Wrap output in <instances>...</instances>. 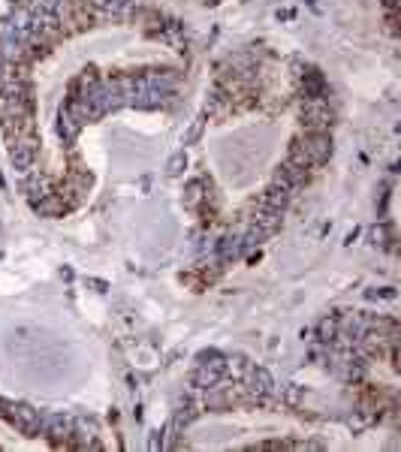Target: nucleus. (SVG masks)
Wrapping results in <instances>:
<instances>
[{
  "mask_svg": "<svg viewBox=\"0 0 401 452\" xmlns=\"http://www.w3.org/2000/svg\"><path fill=\"white\" fill-rule=\"evenodd\" d=\"M250 365H247V359L242 356H232V359H223V377H232L235 383H242L245 377H247Z\"/></svg>",
  "mask_w": 401,
  "mask_h": 452,
  "instance_id": "6e6552de",
  "label": "nucleus"
},
{
  "mask_svg": "<svg viewBox=\"0 0 401 452\" xmlns=\"http://www.w3.org/2000/svg\"><path fill=\"white\" fill-rule=\"evenodd\" d=\"M290 157L302 160L305 166H323L326 160L332 157V136L329 130H320V133H305L299 139L290 142Z\"/></svg>",
  "mask_w": 401,
  "mask_h": 452,
  "instance_id": "f257e3e1",
  "label": "nucleus"
},
{
  "mask_svg": "<svg viewBox=\"0 0 401 452\" xmlns=\"http://www.w3.org/2000/svg\"><path fill=\"white\" fill-rule=\"evenodd\" d=\"M302 127L305 133H320L332 127V109L326 97H305L302 103Z\"/></svg>",
  "mask_w": 401,
  "mask_h": 452,
  "instance_id": "7ed1b4c3",
  "label": "nucleus"
},
{
  "mask_svg": "<svg viewBox=\"0 0 401 452\" xmlns=\"http://www.w3.org/2000/svg\"><path fill=\"white\" fill-rule=\"evenodd\" d=\"M64 109H67V115L79 124V127H85V124H91V121L100 118V112L94 109V103L87 97H70Z\"/></svg>",
  "mask_w": 401,
  "mask_h": 452,
  "instance_id": "39448f33",
  "label": "nucleus"
},
{
  "mask_svg": "<svg viewBox=\"0 0 401 452\" xmlns=\"http://www.w3.org/2000/svg\"><path fill=\"white\" fill-rule=\"evenodd\" d=\"M0 416H4L12 429L24 437H36L43 434V419H40V410H33L31 404H16L9 398H0Z\"/></svg>",
  "mask_w": 401,
  "mask_h": 452,
  "instance_id": "f03ea898",
  "label": "nucleus"
},
{
  "mask_svg": "<svg viewBox=\"0 0 401 452\" xmlns=\"http://www.w3.org/2000/svg\"><path fill=\"white\" fill-rule=\"evenodd\" d=\"M79 130H82V127L67 115V109H60V115H58V133H60V139H64V142H76Z\"/></svg>",
  "mask_w": 401,
  "mask_h": 452,
  "instance_id": "1a4fd4ad",
  "label": "nucleus"
},
{
  "mask_svg": "<svg viewBox=\"0 0 401 452\" xmlns=\"http://www.w3.org/2000/svg\"><path fill=\"white\" fill-rule=\"evenodd\" d=\"M299 401H302V386L287 383V386H284V404H287V407H299Z\"/></svg>",
  "mask_w": 401,
  "mask_h": 452,
  "instance_id": "f8f14e48",
  "label": "nucleus"
},
{
  "mask_svg": "<svg viewBox=\"0 0 401 452\" xmlns=\"http://www.w3.org/2000/svg\"><path fill=\"white\" fill-rule=\"evenodd\" d=\"M338 329H341V320L338 317H326L323 323H320V341H326V344H332L335 341V335H338Z\"/></svg>",
  "mask_w": 401,
  "mask_h": 452,
  "instance_id": "9d476101",
  "label": "nucleus"
},
{
  "mask_svg": "<svg viewBox=\"0 0 401 452\" xmlns=\"http://www.w3.org/2000/svg\"><path fill=\"white\" fill-rule=\"evenodd\" d=\"M33 211L40 217H60L67 211V203H64V196H58L55 190L52 193H46V196H40V199H33Z\"/></svg>",
  "mask_w": 401,
  "mask_h": 452,
  "instance_id": "0eeeda50",
  "label": "nucleus"
},
{
  "mask_svg": "<svg viewBox=\"0 0 401 452\" xmlns=\"http://www.w3.org/2000/svg\"><path fill=\"white\" fill-rule=\"evenodd\" d=\"M308 169L302 160H296V157H287L278 169H274V184H281L287 187V190H296V187H302L308 181Z\"/></svg>",
  "mask_w": 401,
  "mask_h": 452,
  "instance_id": "20e7f679",
  "label": "nucleus"
},
{
  "mask_svg": "<svg viewBox=\"0 0 401 452\" xmlns=\"http://www.w3.org/2000/svg\"><path fill=\"white\" fill-rule=\"evenodd\" d=\"M290 196H293V190H287V187H281V184H272V187H266V190L260 193V208L284 211L287 203H290Z\"/></svg>",
  "mask_w": 401,
  "mask_h": 452,
  "instance_id": "423d86ee",
  "label": "nucleus"
},
{
  "mask_svg": "<svg viewBox=\"0 0 401 452\" xmlns=\"http://www.w3.org/2000/svg\"><path fill=\"white\" fill-rule=\"evenodd\" d=\"M187 169V154H184V151H178V154H172L169 157V163H166V175H172V178H175V175H181Z\"/></svg>",
  "mask_w": 401,
  "mask_h": 452,
  "instance_id": "9b49d317",
  "label": "nucleus"
},
{
  "mask_svg": "<svg viewBox=\"0 0 401 452\" xmlns=\"http://www.w3.org/2000/svg\"><path fill=\"white\" fill-rule=\"evenodd\" d=\"M199 187H203V181H191V184H187V199H184L187 205H196L199 203V196H203V193H199Z\"/></svg>",
  "mask_w": 401,
  "mask_h": 452,
  "instance_id": "ddd939ff",
  "label": "nucleus"
}]
</instances>
